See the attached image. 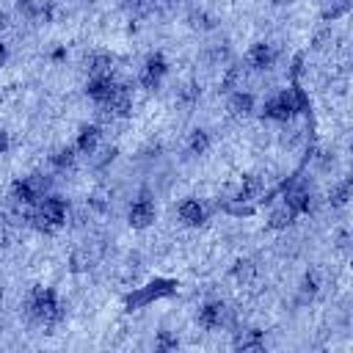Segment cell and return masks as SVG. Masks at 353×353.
<instances>
[{
  "label": "cell",
  "instance_id": "obj_21",
  "mask_svg": "<svg viewBox=\"0 0 353 353\" xmlns=\"http://www.w3.org/2000/svg\"><path fill=\"white\" fill-rule=\"evenodd\" d=\"M234 347H243V350H259L265 347V334L251 328V331H243L237 339H234Z\"/></svg>",
  "mask_w": 353,
  "mask_h": 353
},
{
  "label": "cell",
  "instance_id": "obj_9",
  "mask_svg": "<svg viewBox=\"0 0 353 353\" xmlns=\"http://www.w3.org/2000/svg\"><path fill=\"white\" fill-rule=\"evenodd\" d=\"M276 61H279V50L270 41H256L245 52V63L251 72H270L276 66Z\"/></svg>",
  "mask_w": 353,
  "mask_h": 353
},
{
  "label": "cell",
  "instance_id": "obj_20",
  "mask_svg": "<svg viewBox=\"0 0 353 353\" xmlns=\"http://www.w3.org/2000/svg\"><path fill=\"white\" fill-rule=\"evenodd\" d=\"M210 143H212V138H210L207 130H193L190 138H188V154L190 157H201V154L210 152Z\"/></svg>",
  "mask_w": 353,
  "mask_h": 353
},
{
  "label": "cell",
  "instance_id": "obj_12",
  "mask_svg": "<svg viewBox=\"0 0 353 353\" xmlns=\"http://www.w3.org/2000/svg\"><path fill=\"white\" fill-rule=\"evenodd\" d=\"M176 218H179L182 226L196 229V226H201L207 221V207L199 199H182L179 207H176Z\"/></svg>",
  "mask_w": 353,
  "mask_h": 353
},
{
  "label": "cell",
  "instance_id": "obj_11",
  "mask_svg": "<svg viewBox=\"0 0 353 353\" xmlns=\"http://www.w3.org/2000/svg\"><path fill=\"white\" fill-rule=\"evenodd\" d=\"M119 88V80L113 77V74H94V77H88V83H85V97L99 108L102 102H108L110 99V94Z\"/></svg>",
  "mask_w": 353,
  "mask_h": 353
},
{
  "label": "cell",
  "instance_id": "obj_25",
  "mask_svg": "<svg viewBox=\"0 0 353 353\" xmlns=\"http://www.w3.org/2000/svg\"><path fill=\"white\" fill-rule=\"evenodd\" d=\"M160 350H168V347H176V339H168L165 334H160V342H157Z\"/></svg>",
  "mask_w": 353,
  "mask_h": 353
},
{
  "label": "cell",
  "instance_id": "obj_8",
  "mask_svg": "<svg viewBox=\"0 0 353 353\" xmlns=\"http://www.w3.org/2000/svg\"><path fill=\"white\" fill-rule=\"evenodd\" d=\"M226 320H229V306L223 301H218V298L215 301H204L199 306V312H196V323L204 331H218V328L226 325Z\"/></svg>",
  "mask_w": 353,
  "mask_h": 353
},
{
  "label": "cell",
  "instance_id": "obj_24",
  "mask_svg": "<svg viewBox=\"0 0 353 353\" xmlns=\"http://www.w3.org/2000/svg\"><path fill=\"white\" fill-rule=\"evenodd\" d=\"M350 8V0H328V6H325V17H331V19H336V17H342L345 11Z\"/></svg>",
  "mask_w": 353,
  "mask_h": 353
},
{
  "label": "cell",
  "instance_id": "obj_3",
  "mask_svg": "<svg viewBox=\"0 0 353 353\" xmlns=\"http://www.w3.org/2000/svg\"><path fill=\"white\" fill-rule=\"evenodd\" d=\"M33 226L44 234H52L58 232L63 223H66V201L55 193H47L41 201L33 204V215H30Z\"/></svg>",
  "mask_w": 353,
  "mask_h": 353
},
{
  "label": "cell",
  "instance_id": "obj_28",
  "mask_svg": "<svg viewBox=\"0 0 353 353\" xmlns=\"http://www.w3.org/2000/svg\"><path fill=\"white\" fill-rule=\"evenodd\" d=\"M6 22H8V17H6V14H0V30L6 28Z\"/></svg>",
  "mask_w": 353,
  "mask_h": 353
},
{
  "label": "cell",
  "instance_id": "obj_4",
  "mask_svg": "<svg viewBox=\"0 0 353 353\" xmlns=\"http://www.w3.org/2000/svg\"><path fill=\"white\" fill-rule=\"evenodd\" d=\"M47 193H50V176L47 174H28L11 185V199L17 204H25V207H33Z\"/></svg>",
  "mask_w": 353,
  "mask_h": 353
},
{
  "label": "cell",
  "instance_id": "obj_23",
  "mask_svg": "<svg viewBox=\"0 0 353 353\" xmlns=\"http://www.w3.org/2000/svg\"><path fill=\"white\" fill-rule=\"evenodd\" d=\"M317 290H320V279H317V273H306L303 281H301V295H303V301H306V298H314Z\"/></svg>",
  "mask_w": 353,
  "mask_h": 353
},
{
  "label": "cell",
  "instance_id": "obj_19",
  "mask_svg": "<svg viewBox=\"0 0 353 353\" xmlns=\"http://www.w3.org/2000/svg\"><path fill=\"white\" fill-rule=\"evenodd\" d=\"M74 163H77V149L74 146H61L50 154V165L55 171H69V168H74Z\"/></svg>",
  "mask_w": 353,
  "mask_h": 353
},
{
  "label": "cell",
  "instance_id": "obj_26",
  "mask_svg": "<svg viewBox=\"0 0 353 353\" xmlns=\"http://www.w3.org/2000/svg\"><path fill=\"white\" fill-rule=\"evenodd\" d=\"M8 146H11V138H8V132H3V130H0V154H6V152H8Z\"/></svg>",
  "mask_w": 353,
  "mask_h": 353
},
{
  "label": "cell",
  "instance_id": "obj_16",
  "mask_svg": "<svg viewBox=\"0 0 353 353\" xmlns=\"http://www.w3.org/2000/svg\"><path fill=\"white\" fill-rule=\"evenodd\" d=\"M295 218H298V212H295L287 201H279V204L270 210V215H268V226H270V229H287V226L295 223Z\"/></svg>",
  "mask_w": 353,
  "mask_h": 353
},
{
  "label": "cell",
  "instance_id": "obj_14",
  "mask_svg": "<svg viewBox=\"0 0 353 353\" xmlns=\"http://www.w3.org/2000/svg\"><path fill=\"white\" fill-rule=\"evenodd\" d=\"M281 201H287L298 215H303V212H309V207H312V193H309V188H303V185H290V188L284 190Z\"/></svg>",
  "mask_w": 353,
  "mask_h": 353
},
{
  "label": "cell",
  "instance_id": "obj_1",
  "mask_svg": "<svg viewBox=\"0 0 353 353\" xmlns=\"http://www.w3.org/2000/svg\"><path fill=\"white\" fill-rule=\"evenodd\" d=\"M25 312H28V317H30L36 325H44V328L55 325V323L63 317V306H61L58 292L50 290V287H41V284L28 292Z\"/></svg>",
  "mask_w": 353,
  "mask_h": 353
},
{
  "label": "cell",
  "instance_id": "obj_5",
  "mask_svg": "<svg viewBox=\"0 0 353 353\" xmlns=\"http://www.w3.org/2000/svg\"><path fill=\"white\" fill-rule=\"evenodd\" d=\"M174 292H176V281H174V279H154V281H149L146 287L130 292V295L124 298V306H127V312H135V309L149 306L152 301L168 298V295H174Z\"/></svg>",
  "mask_w": 353,
  "mask_h": 353
},
{
  "label": "cell",
  "instance_id": "obj_10",
  "mask_svg": "<svg viewBox=\"0 0 353 353\" xmlns=\"http://www.w3.org/2000/svg\"><path fill=\"white\" fill-rule=\"evenodd\" d=\"M130 110H132V91L127 85H121V83L110 94V99L99 105V113L105 119H124V116H130Z\"/></svg>",
  "mask_w": 353,
  "mask_h": 353
},
{
  "label": "cell",
  "instance_id": "obj_18",
  "mask_svg": "<svg viewBox=\"0 0 353 353\" xmlns=\"http://www.w3.org/2000/svg\"><path fill=\"white\" fill-rule=\"evenodd\" d=\"M262 193V179L256 176V174H245L243 176V182H240V188H237V196H234V201H254L256 196Z\"/></svg>",
  "mask_w": 353,
  "mask_h": 353
},
{
  "label": "cell",
  "instance_id": "obj_15",
  "mask_svg": "<svg viewBox=\"0 0 353 353\" xmlns=\"http://www.w3.org/2000/svg\"><path fill=\"white\" fill-rule=\"evenodd\" d=\"M254 94L251 91H243V88H234L232 97H229V113L237 116V119H245L254 113Z\"/></svg>",
  "mask_w": 353,
  "mask_h": 353
},
{
  "label": "cell",
  "instance_id": "obj_7",
  "mask_svg": "<svg viewBox=\"0 0 353 353\" xmlns=\"http://www.w3.org/2000/svg\"><path fill=\"white\" fill-rule=\"evenodd\" d=\"M157 218V204L149 193H141L138 199H132L130 210H127V223L132 229H149Z\"/></svg>",
  "mask_w": 353,
  "mask_h": 353
},
{
  "label": "cell",
  "instance_id": "obj_27",
  "mask_svg": "<svg viewBox=\"0 0 353 353\" xmlns=\"http://www.w3.org/2000/svg\"><path fill=\"white\" fill-rule=\"evenodd\" d=\"M6 58H8V47H6L3 41H0V66L6 63Z\"/></svg>",
  "mask_w": 353,
  "mask_h": 353
},
{
  "label": "cell",
  "instance_id": "obj_2",
  "mask_svg": "<svg viewBox=\"0 0 353 353\" xmlns=\"http://www.w3.org/2000/svg\"><path fill=\"white\" fill-rule=\"evenodd\" d=\"M306 108V97L301 88H281L279 94L268 97L262 105V116L270 121H290L292 116H298Z\"/></svg>",
  "mask_w": 353,
  "mask_h": 353
},
{
  "label": "cell",
  "instance_id": "obj_13",
  "mask_svg": "<svg viewBox=\"0 0 353 353\" xmlns=\"http://www.w3.org/2000/svg\"><path fill=\"white\" fill-rule=\"evenodd\" d=\"M99 138H102V130L97 124H83L77 130V138H74V149L77 154H94L97 146H99Z\"/></svg>",
  "mask_w": 353,
  "mask_h": 353
},
{
  "label": "cell",
  "instance_id": "obj_6",
  "mask_svg": "<svg viewBox=\"0 0 353 353\" xmlns=\"http://www.w3.org/2000/svg\"><path fill=\"white\" fill-rule=\"evenodd\" d=\"M165 74H168V61H165V55H163V52H152V55H146V61H143V66H141V72H138V83H141L146 91H157L160 83L165 80Z\"/></svg>",
  "mask_w": 353,
  "mask_h": 353
},
{
  "label": "cell",
  "instance_id": "obj_17",
  "mask_svg": "<svg viewBox=\"0 0 353 353\" xmlns=\"http://www.w3.org/2000/svg\"><path fill=\"white\" fill-rule=\"evenodd\" d=\"M85 69L88 74H113V55L110 52H91L85 58Z\"/></svg>",
  "mask_w": 353,
  "mask_h": 353
},
{
  "label": "cell",
  "instance_id": "obj_22",
  "mask_svg": "<svg viewBox=\"0 0 353 353\" xmlns=\"http://www.w3.org/2000/svg\"><path fill=\"white\" fill-rule=\"evenodd\" d=\"M347 199H350V179H342V182L331 190V204H334V207H342V204H347Z\"/></svg>",
  "mask_w": 353,
  "mask_h": 353
}]
</instances>
